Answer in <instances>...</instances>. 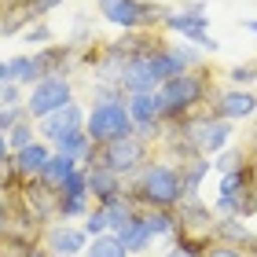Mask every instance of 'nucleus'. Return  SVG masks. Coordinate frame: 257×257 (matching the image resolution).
<instances>
[{"label": "nucleus", "mask_w": 257, "mask_h": 257, "mask_svg": "<svg viewBox=\"0 0 257 257\" xmlns=\"http://www.w3.org/2000/svg\"><path fill=\"white\" fill-rule=\"evenodd\" d=\"M19 37H22V44H26V48L41 52V48H48V41H52V26H48L44 19H37L33 26H26V30H22Z\"/></svg>", "instance_id": "4be33fe9"}, {"label": "nucleus", "mask_w": 257, "mask_h": 257, "mask_svg": "<svg viewBox=\"0 0 257 257\" xmlns=\"http://www.w3.org/2000/svg\"><path fill=\"white\" fill-rule=\"evenodd\" d=\"M8 228V213H4V202H0V231Z\"/></svg>", "instance_id": "72a5a7b5"}, {"label": "nucleus", "mask_w": 257, "mask_h": 257, "mask_svg": "<svg viewBox=\"0 0 257 257\" xmlns=\"http://www.w3.org/2000/svg\"><path fill=\"white\" fill-rule=\"evenodd\" d=\"M96 162L114 169L125 180V177H133V173H140L147 166V140H140L133 133V136L114 140V144H103V147H96Z\"/></svg>", "instance_id": "39448f33"}, {"label": "nucleus", "mask_w": 257, "mask_h": 257, "mask_svg": "<svg viewBox=\"0 0 257 257\" xmlns=\"http://www.w3.org/2000/svg\"><path fill=\"white\" fill-rule=\"evenodd\" d=\"M96 8L110 26L121 30H144L151 22H162V15H166V8H151L140 0H96Z\"/></svg>", "instance_id": "423d86ee"}, {"label": "nucleus", "mask_w": 257, "mask_h": 257, "mask_svg": "<svg viewBox=\"0 0 257 257\" xmlns=\"http://www.w3.org/2000/svg\"><path fill=\"white\" fill-rule=\"evenodd\" d=\"M66 103H74V85H70L66 74L41 77L37 85H30V92H26V114L33 121H41V118H48V114L63 110Z\"/></svg>", "instance_id": "7ed1b4c3"}, {"label": "nucleus", "mask_w": 257, "mask_h": 257, "mask_svg": "<svg viewBox=\"0 0 257 257\" xmlns=\"http://www.w3.org/2000/svg\"><path fill=\"white\" fill-rule=\"evenodd\" d=\"M8 74H11V81L15 85H37L41 81V70H37V63H33V55H15V59H8Z\"/></svg>", "instance_id": "6ab92c4d"}, {"label": "nucleus", "mask_w": 257, "mask_h": 257, "mask_svg": "<svg viewBox=\"0 0 257 257\" xmlns=\"http://www.w3.org/2000/svg\"><path fill=\"white\" fill-rule=\"evenodd\" d=\"M52 155H55L52 144L37 136L30 147H22V151H15V155H11V169H15L19 177H26V180H37L41 173H44V166H48Z\"/></svg>", "instance_id": "9b49d317"}, {"label": "nucleus", "mask_w": 257, "mask_h": 257, "mask_svg": "<svg viewBox=\"0 0 257 257\" xmlns=\"http://www.w3.org/2000/svg\"><path fill=\"white\" fill-rule=\"evenodd\" d=\"M85 257H128V250L121 246V239L114 235V231H107V235H96L88 242Z\"/></svg>", "instance_id": "aec40b11"}, {"label": "nucleus", "mask_w": 257, "mask_h": 257, "mask_svg": "<svg viewBox=\"0 0 257 257\" xmlns=\"http://www.w3.org/2000/svg\"><path fill=\"white\" fill-rule=\"evenodd\" d=\"M59 4H63V0H26V8L33 11V19H44L52 8H59Z\"/></svg>", "instance_id": "c756f323"}, {"label": "nucleus", "mask_w": 257, "mask_h": 257, "mask_svg": "<svg viewBox=\"0 0 257 257\" xmlns=\"http://www.w3.org/2000/svg\"><path fill=\"white\" fill-rule=\"evenodd\" d=\"M253 144H257V128H253Z\"/></svg>", "instance_id": "f704fd0d"}, {"label": "nucleus", "mask_w": 257, "mask_h": 257, "mask_svg": "<svg viewBox=\"0 0 257 257\" xmlns=\"http://www.w3.org/2000/svg\"><path fill=\"white\" fill-rule=\"evenodd\" d=\"M133 195L140 198L144 209H169L184 202V180L180 169L169 166V162H147L144 169L136 173Z\"/></svg>", "instance_id": "f257e3e1"}, {"label": "nucleus", "mask_w": 257, "mask_h": 257, "mask_svg": "<svg viewBox=\"0 0 257 257\" xmlns=\"http://www.w3.org/2000/svg\"><path fill=\"white\" fill-rule=\"evenodd\" d=\"M202 257H246V253L235 250V246H228V242H217V246H206Z\"/></svg>", "instance_id": "7c9ffc66"}, {"label": "nucleus", "mask_w": 257, "mask_h": 257, "mask_svg": "<svg viewBox=\"0 0 257 257\" xmlns=\"http://www.w3.org/2000/svg\"><path fill=\"white\" fill-rule=\"evenodd\" d=\"M85 231H88L92 239H96V235H107V231H110V220H107V209H103V206H92V209H88Z\"/></svg>", "instance_id": "393cba45"}, {"label": "nucleus", "mask_w": 257, "mask_h": 257, "mask_svg": "<svg viewBox=\"0 0 257 257\" xmlns=\"http://www.w3.org/2000/svg\"><path fill=\"white\" fill-rule=\"evenodd\" d=\"M158 92H162V99H166V121H180L206 99V81L188 70V74H180V77H169Z\"/></svg>", "instance_id": "20e7f679"}, {"label": "nucleus", "mask_w": 257, "mask_h": 257, "mask_svg": "<svg viewBox=\"0 0 257 257\" xmlns=\"http://www.w3.org/2000/svg\"><path fill=\"white\" fill-rule=\"evenodd\" d=\"M85 121H88V114H85V107L74 99V103H66L63 110H55V114H48V118H41V121H37V133H41V140H48V144L55 147V144H63L66 136L81 133V128H85Z\"/></svg>", "instance_id": "1a4fd4ad"}, {"label": "nucleus", "mask_w": 257, "mask_h": 257, "mask_svg": "<svg viewBox=\"0 0 257 257\" xmlns=\"http://www.w3.org/2000/svg\"><path fill=\"white\" fill-rule=\"evenodd\" d=\"M257 110V96L250 88H224L220 96L213 99V114L217 118H228V121H242Z\"/></svg>", "instance_id": "f8f14e48"}, {"label": "nucleus", "mask_w": 257, "mask_h": 257, "mask_svg": "<svg viewBox=\"0 0 257 257\" xmlns=\"http://www.w3.org/2000/svg\"><path fill=\"white\" fill-rule=\"evenodd\" d=\"M44 250L48 257H77L81 250H88V231L74 228L70 220H55L44 228Z\"/></svg>", "instance_id": "9d476101"}, {"label": "nucleus", "mask_w": 257, "mask_h": 257, "mask_svg": "<svg viewBox=\"0 0 257 257\" xmlns=\"http://www.w3.org/2000/svg\"><path fill=\"white\" fill-rule=\"evenodd\" d=\"M30 114H26V103H19V107H4L0 110V133H11L19 121H26Z\"/></svg>", "instance_id": "cd10ccee"}, {"label": "nucleus", "mask_w": 257, "mask_h": 257, "mask_svg": "<svg viewBox=\"0 0 257 257\" xmlns=\"http://www.w3.org/2000/svg\"><path fill=\"white\" fill-rule=\"evenodd\" d=\"M33 140H37V128H33V118L19 121V125L8 133V147H11V155H15V151H22V147H30Z\"/></svg>", "instance_id": "5701e85b"}, {"label": "nucleus", "mask_w": 257, "mask_h": 257, "mask_svg": "<svg viewBox=\"0 0 257 257\" xmlns=\"http://www.w3.org/2000/svg\"><path fill=\"white\" fill-rule=\"evenodd\" d=\"M162 22H166L169 30H177L184 41L198 44L202 52H217V41L209 37V30H206V11H202V4H195L191 11H166Z\"/></svg>", "instance_id": "0eeeda50"}, {"label": "nucleus", "mask_w": 257, "mask_h": 257, "mask_svg": "<svg viewBox=\"0 0 257 257\" xmlns=\"http://www.w3.org/2000/svg\"><path fill=\"white\" fill-rule=\"evenodd\" d=\"M85 133L92 136L96 147L114 144V140H121V136H133L136 125H133V114H128V99H121V92L99 96L96 103H92V110H88Z\"/></svg>", "instance_id": "f03ea898"}, {"label": "nucleus", "mask_w": 257, "mask_h": 257, "mask_svg": "<svg viewBox=\"0 0 257 257\" xmlns=\"http://www.w3.org/2000/svg\"><path fill=\"white\" fill-rule=\"evenodd\" d=\"M114 235L121 239V246H125L128 253H144V250L151 246V239H155V235H151V228L144 224V213H136L121 231H114Z\"/></svg>", "instance_id": "dca6fc26"}, {"label": "nucleus", "mask_w": 257, "mask_h": 257, "mask_svg": "<svg viewBox=\"0 0 257 257\" xmlns=\"http://www.w3.org/2000/svg\"><path fill=\"white\" fill-rule=\"evenodd\" d=\"M213 235L220 242H228V246H253V235L246 231V224H242V217H217V224H213Z\"/></svg>", "instance_id": "f3484780"}, {"label": "nucleus", "mask_w": 257, "mask_h": 257, "mask_svg": "<svg viewBox=\"0 0 257 257\" xmlns=\"http://www.w3.org/2000/svg\"><path fill=\"white\" fill-rule=\"evenodd\" d=\"M228 81H231V88H242V85H250V81H257V63L231 66V70H228Z\"/></svg>", "instance_id": "bb28decb"}, {"label": "nucleus", "mask_w": 257, "mask_h": 257, "mask_svg": "<svg viewBox=\"0 0 257 257\" xmlns=\"http://www.w3.org/2000/svg\"><path fill=\"white\" fill-rule=\"evenodd\" d=\"M144 213V224L151 228V235H169V239H177V213H169V209H140Z\"/></svg>", "instance_id": "a211bd4d"}, {"label": "nucleus", "mask_w": 257, "mask_h": 257, "mask_svg": "<svg viewBox=\"0 0 257 257\" xmlns=\"http://www.w3.org/2000/svg\"><path fill=\"white\" fill-rule=\"evenodd\" d=\"M70 195H88V166H77V169L63 180L59 198H70Z\"/></svg>", "instance_id": "b1692460"}, {"label": "nucleus", "mask_w": 257, "mask_h": 257, "mask_svg": "<svg viewBox=\"0 0 257 257\" xmlns=\"http://www.w3.org/2000/svg\"><path fill=\"white\" fill-rule=\"evenodd\" d=\"M213 166H217L220 173H239V169H246V151H224Z\"/></svg>", "instance_id": "a878e982"}, {"label": "nucleus", "mask_w": 257, "mask_h": 257, "mask_svg": "<svg viewBox=\"0 0 257 257\" xmlns=\"http://www.w3.org/2000/svg\"><path fill=\"white\" fill-rule=\"evenodd\" d=\"M88 209H92V195H70V198H59V206H55V220L88 217Z\"/></svg>", "instance_id": "412c9836"}, {"label": "nucleus", "mask_w": 257, "mask_h": 257, "mask_svg": "<svg viewBox=\"0 0 257 257\" xmlns=\"http://www.w3.org/2000/svg\"><path fill=\"white\" fill-rule=\"evenodd\" d=\"M166 85V77L158 74V66L151 55H136V59H128L118 74V88L128 92V96H140V92H158Z\"/></svg>", "instance_id": "6e6552de"}, {"label": "nucleus", "mask_w": 257, "mask_h": 257, "mask_svg": "<svg viewBox=\"0 0 257 257\" xmlns=\"http://www.w3.org/2000/svg\"><path fill=\"white\" fill-rule=\"evenodd\" d=\"M11 162V147H8V133H0V166Z\"/></svg>", "instance_id": "2f4dec72"}, {"label": "nucleus", "mask_w": 257, "mask_h": 257, "mask_svg": "<svg viewBox=\"0 0 257 257\" xmlns=\"http://www.w3.org/2000/svg\"><path fill=\"white\" fill-rule=\"evenodd\" d=\"M19 103H26V96H22V85H15V81H4V85H0V110H4V107H19Z\"/></svg>", "instance_id": "c85d7f7f"}, {"label": "nucleus", "mask_w": 257, "mask_h": 257, "mask_svg": "<svg viewBox=\"0 0 257 257\" xmlns=\"http://www.w3.org/2000/svg\"><path fill=\"white\" fill-rule=\"evenodd\" d=\"M128 114H133V125H158L166 121V99L162 92H140V96H128Z\"/></svg>", "instance_id": "ddd939ff"}, {"label": "nucleus", "mask_w": 257, "mask_h": 257, "mask_svg": "<svg viewBox=\"0 0 257 257\" xmlns=\"http://www.w3.org/2000/svg\"><path fill=\"white\" fill-rule=\"evenodd\" d=\"M81 166V162L74 158V155H59V151H55V155L48 158V166H44V173H41V184H44V188H52L55 195H59V188H63V180L70 177V173H74Z\"/></svg>", "instance_id": "4468645a"}, {"label": "nucleus", "mask_w": 257, "mask_h": 257, "mask_svg": "<svg viewBox=\"0 0 257 257\" xmlns=\"http://www.w3.org/2000/svg\"><path fill=\"white\" fill-rule=\"evenodd\" d=\"M4 81H11V74H8V63L0 59V85H4Z\"/></svg>", "instance_id": "473e14b6"}, {"label": "nucleus", "mask_w": 257, "mask_h": 257, "mask_svg": "<svg viewBox=\"0 0 257 257\" xmlns=\"http://www.w3.org/2000/svg\"><path fill=\"white\" fill-rule=\"evenodd\" d=\"M114 191H121V177L114 169L99 166V162H92L88 166V195L96 198V202H103V198L114 195Z\"/></svg>", "instance_id": "2eb2a0df"}]
</instances>
